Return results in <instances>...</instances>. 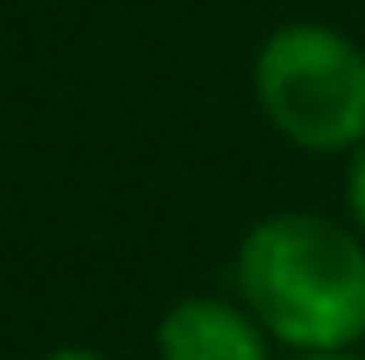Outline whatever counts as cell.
Here are the masks:
<instances>
[{
    "mask_svg": "<svg viewBox=\"0 0 365 360\" xmlns=\"http://www.w3.org/2000/svg\"><path fill=\"white\" fill-rule=\"evenodd\" d=\"M237 301L297 356L365 341V237L321 212H267L232 262Z\"/></svg>",
    "mask_w": 365,
    "mask_h": 360,
    "instance_id": "obj_1",
    "label": "cell"
},
{
    "mask_svg": "<svg viewBox=\"0 0 365 360\" xmlns=\"http://www.w3.org/2000/svg\"><path fill=\"white\" fill-rule=\"evenodd\" d=\"M252 94L272 133L302 153H356L365 143V45L326 20L277 25L252 60Z\"/></svg>",
    "mask_w": 365,
    "mask_h": 360,
    "instance_id": "obj_2",
    "label": "cell"
},
{
    "mask_svg": "<svg viewBox=\"0 0 365 360\" xmlns=\"http://www.w3.org/2000/svg\"><path fill=\"white\" fill-rule=\"evenodd\" d=\"M153 346L163 360H272V336L232 297H178L163 311Z\"/></svg>",
    "mask_w": 365,
    "mask_h": 360,
    "instance_id": "obj_3",
    "label": "cell"
},
{
    "mask_svg": "<svg viewBox=\"0 0 365 360\" xmlns=\"http://www.w3.org/2000/svg\"><path fill=\"white\" fill-rule=\"evenodd\" d=\"M346 212H351V227L365 237V143L346 153Z\"/></svg>",
    "mask_w": 365,
    "mask_h": 360,
    "instance_id": "obj_4",
    "label": "cell"
},
{
    "mask_svg": "<svg viewBox=\"0 0 365 360\" xmlns=\"http://www.w3.org/2000/svg\"><path fill=\"white\" fill-rule=\"evenodd\" d=\"M40 360H104L99 351H84V346H60V351H50V356Z\"/></svg>",
    "mask_w": 365,
    "mask_h": 360,
    "instance_id": "obj_5",
    "label": "cell"
},
{
    "mask_svg": "<svg viewBox=\"0 0 365 360\" xmlns=\"http://www.w3.org/2000/svg\"><path fill=\"white\" fill-rule=\"evenodd\" d=\"M297 360H365L361 351H326V356H297Z\"/></svg>",
    "mask_w": 365,
    "mask_h": 360,
    "instance_id": "obj_6",
    "label": "cell"
}]
</instances>
